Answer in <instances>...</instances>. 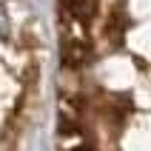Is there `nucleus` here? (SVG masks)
Instances as JSON below:
<instances>
[{
    "label": "nucleus",
    "instance_id": "1",
    "mask_svg": "<svg viewBox=\"0 0 151 151\" xmlns=\"http://www.w3.org/2000/svg\"><path fill=\"white\" fill-rule=\"evenodd\" d=\"M91 3H94V0H66V6L71 9L74 14H86V12H88L86 6H91Z\"/></svg>",
    "mask_w": 151,
    "mask_h": 151
},
{
    "label": "nucleus",
    "instance_id": "2",
    "mask_svg": "<svg viewBox=\"0 0 151 151\" xmlns=\"http://www.w3.org/2000/svg\"><path fill=\"white\" fill-rule=\"evenodd\" d=\"M9 32H12V17H9L6 9L0 6V37H9Z\"/></svg>",
    "mask_w": 151,
    "mask_h": 151
}]
</instances>
